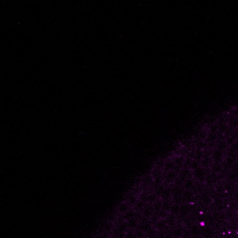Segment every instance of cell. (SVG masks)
Instances as JSON below:
<instances>
[{
    "instance_id": "obj_1",
    "label": "cell",
    "mask_w": 238,
    "mask_h": 238,
    "mask_svg": "<svg viewBox=\"0 0 238 238\" xmlns=\"http://www.w3.org/2000/svg\"><path fill=\"white\" fill-rule=\"evenodd\" d=\"M164 174V184H166L168 186L174 184L179 176V172L176 170H172Z\"/></svg>"
},
{
    "instance_id": "obj_2",
    "label": "cell",
    "mask_w": 238,
    "mask_h": 238,
    "mask_svg": "<svg viewBox=\"0 0 238 238\" xmlns=\"http://www.w3.org/2000/svg\"><path fill=\"white\" fill-rule=\"evenodd\" d=\"M193 174V179H195L197 181L200 182H202L206 180V169L200 167L196 170L192 171Z\"/></svg>"
},
{
    "instance_id": "obj_3",
    "label": "cell",
    "mask_w": 238,
    "mask_h": 238,
    "mask_svg": "<svg viewBox=\"0 0 238 238\" xmlns=\"http://www.w3.org/2000/svg\"><path fill=\"white\" fill-rule=\"evenodd\" d=\"M185 159H186V156H184L182 154L177 155L172 159L174 164H175V169L174 170L177 171L178 172H179L181 171V170L183 168Z\"/></svg>"
},
{
    "instance_id": "obj_4",
    "label": "cell",
    "mask_w": 238,
    "mask_h": 238,
    "mask_svg": "<svg viewBox=\"0 0 238 238\" xmlns=\"http://www.w3.org/2000/svg\"><path fill=\"white\" fill-rule=\"evenodd\" d=\"M132 209V206L129 205V203L127 201H123L120 202L116 208L117 213L120 215H124L127 211Z\"/></svg>"
},
{
    "instance_id": "obj_5",
    "label": "cell",
    "mask_w": 238,
    "mask_h": 238,
    "mask_svg": "<svg viewBox=\"0 0 238 238\" xmlns=\"http://www.w3.org/2000/svg\"><path fill=\"white\" fill-rule=\"evenodd\" d=\"M140 213L143 217H144L147 219L151 218V216L154 214L153 205L146 203L145 206L143 208V210L140 212Z\"/></svg>"
},
{
    "instance_id": "obj_6",
    "label": "cell",
    "mask_w": 238,
    "mask_h": 238,
    "mask_svg": "<svg viewBox=\"0 0 238 238\" xmlns=\"http://www.w3.org/2000/svg\"><path fill=\"white\" fill-rule=\"evenodd\" d=\"M172 198V188L169 186L165 187L159 198L161 199L162 200H171Z\"/></svg>"
},
{
    "instance_id": "obj_7",
    "label": "cell",
    "mask_w": 238,
    "mask_h": 238,
    "mask_svg": "<svg viewBox=\"0 0 238 238\" xmlns=\"http://www.w3.org/2000/svg\"><path fill=\"white\" fill-rule=\"evenodd\" d=\"M211 156L206 155L205 153L204 154V156L202 161H200V166L204 169H208L211 165Z\"/></svg>"
},
{
    "instance_id": "obj_8",
    "label": "cell",
    "mask_w": 238,
    "mask_h": 238,
    "mask_svg": "<svg viewBox=\"0 0 238 238\" xmlns=\"http://www.w3.org/2000/svg\"><path fill=\"white\" fill-rule=\"evenodd\" d=\"M154 179L151 174L145 176L142 180V186L143 188H148L153 185Z\"/></svg>"
},
{
    "instance_id": "obj_9",
    "label": "cell",
    "mask_w": 238,
    "mask_h": 238,
    "mask_svg": "<svg viewBox=\"0 0 238 238\" xmlns=\"http://www.w3.org/2000/svg\"><path fill=\"white\" fill-rule=\"evenodd\" d=\"M218 139V135L217 134V133L209 132L205 142L208 145H211L216 143Z\"/></svg>"
},
{
    "instance_id": "obj_10",
    "label": "cell",
    "mask_w": 238,
    "mask_h": 238,
    "mask_svg": "<svg viewBox=\"0 0 238 238\" xmlns=\"http://www.w3.org/2000/svg\"><path fill=\"white\" fill-rule=\"evenodd\" d=\"M194 197V193L192 191H188V190H184L182 198L183 200V203H189L191 200H193Z\"/></svg>"
},
{
    "instance_id": "obj_11",
    "label": "cell",
    "mask_w": 238,
    "mask_h": 238,
    "mask_svg": "<svg viewBox=\"0 0 238 238\" xmlns=\"http://www.w3.org/2000/svg\"><path fill=\"white\" fill-rule=\"evenodd\" d=\"M175 169V164L172 159H168L164 161V166H163V172L166 173L168 171L174 170Z\"/></svg>"
},
{
    "instance_id": "obj_12",
    "label": "cell",
    "mask_w": 238,
    "mask_h": 238,
    "mask_svg": "<svg viewBox=\"0 0 238 238\" xmlns=\"http://www.w3.org/2000/svg\"><path fill=\"white\" fill-rule=\"evenodd\" d=\"M159 198L158 197V195L154 192H149L147 194L146 198V203L148 204L153 205L156 201H157Z\"/></svg>"
},
{
    "instance_id": "obj_13",
    "label": "cell",
    "mask_w": 238,
    "mask_h": 238,
    "mask_svg": "<svg viewBox=\"0 0 238 238\" xmlns=\"http://www.w3.org/2000/svg\"><path fill=\"white\" fill-rule=\"evenodd\" d=\"M211 156L213 162L214 161L215 163L218 164L219 161L222 158V151L216 149L214 151H213Z\"/></svg>"
},
{
    "instance_id": "obj_14",
    "label": "cell",
    "mask_w": 238,
    "mask_h": 238,
    "mask_svg": "<svg viewBox=\"0 0 238 238\" xmlns=\"http://www.w3.org/2000/svg\"><path fill=\"white\" fill-rule=\"evenodd\" d=\"M190 211H191V208L189 206V205H187V203H183L181 205V206H180V215H182L183 216H187L190 213Z\"/></svg>"
},
{
    "instance_id": "obj_15",
    "label": "cell",
    "mask_w": 238,
    "mask_h": 238,
    "mask_svg": "<svg viewBox=\"0 0 238 238\" xmlns=\"http://www.w3.org/2000/svg\"><path fill=\"white\" fill-rule=\"evenodd\" d=\"M228 127L231 129H235L238 127V117L231 116L228 120Z\"/></svg>"
},
{
    "instance_id": "obj_16",
    "label": "cell",
    "mask_w": 238,
    "mask_h": 238,
    "mask_svg": "<svg viewBox=\"0 0 238 238\" xmlns=\"http://www.w3.org/2000/svg\"><path fill=\"white\" fill-rule=\"evenodd\" d=\"M195 186V182L193 179H187L185 181V182L183 184L182 188L184 190H188V191H192V189L194 188Z\"/></svg>"
},
{
    "instance_id": "obj_17",
    "label": "cell",
    "mask_w": 238,
    "mask_h": 238,
    "mask_svg": "<svg viewBox=\"0 0 238 238\" xmlns=\"http://www.w3.org/2000/svg\"><path fill=\"white\" fill-rule=\"evenodd\" d=\"M183 191H184V189L182 188V187L174 186L173 187H172V197H182Z\"/></svg>"
},
{
    "instance_id": "obj_18",
    "label": "cell",
    "mask_w": 238,
    "mask_h": 238,
    "mask_svg": "<svg viewBox=\"0 0 238 238\" xmlns=\"http://www.w3.org/2000/svg\"><path fill=\"white\" fill-rule=\"evenodd\" d=\"M204 154L205 153H204V151L203 149H197L194 153L193 159L200 163V161H202V159H203V158L204 156Z\"/></svg>"
},
{
    "instance_id": "obj_19",
    "label": "cell",
    "mask_w": 238,
    "mask_h": 238,
    "mask_svg": "<svg viewBox=\"0 0 238 238\" xmlns=\"http://www.w3.org/2000/svg\"><path fill=\"white\" fill-rule=\"evenodd\" d=\"M180 206H181L180 205L172 203V205L171 207V209H170L169 213L175 216L179 215H180Z\"/></svg>"
},
{
    "instance_id": "obj_20",
    "label": "cell",
    "mask_w": 238,
    "mask_h": 238,
    "mask_svg": "<svg viewBox=\"0 0 238 238\" xmlns=\"http://www.w3.org/2000/svg\"><path fill=\"white\" fill-rule=\"evenodd\" d=\"M137 213H138V212L135 211L134 209H131L129 211H127L125 214L122 215V218L125 221H127L129 219L136 217Z\"/></svg>"
},
{
    "instance_id": "obj_21",
    "label": "cell",
    "mask_w": 238,
    "mask_h": 238,
    "mask_svg": "<svg viewBox=\"0 0 238 238\" xmlns=\"http://www.w3.org/2000/svg\"><path fill=\"white\" fill-rule=\"evenodd\" d=\"M172 205L171 200H162V210L169 213L170 211L171 207Z\"/></svg>"
},
{
    "instance_id": "obj_22",
    "label": "cell",
    "mask_w": 238,
    "mask_h": 238,
    "mask_svg": "<svg viewBox=\"0 0 238 238\" xmlns=\"http://www.w3.org/2000/svg\"><path fill=\"white\" fill-rule=\"evenodd\" d=\"M138 200V199L137 198V197L135 196V194H130L125 201H127L129 203V205L132 206V207L134 208V206L135 205Z\"/></svg>"
},
{
    "instance_id": "obj_23",
    "label": "cell",
    "mask_w": 238,
    "mask_h": 238,
    "mask_svg": "<svg viewBox=\"0 0 238 238\" xmlns=\"http://www.w3.org/2000/svg\"><path fill=\"white\" fill-rule=\"evenodd\" d=\"M146 203L144 202L142 200H138L137 201V202L136 203L135 205L134 206V210L137 211V212H138V213H140L142 211V210H143V208L145 206Z\"/></svg>"
},
{
    "instance_id": "obj_24",
    "label": "cell",
    "mask_w": 238,
    "mask_h": 238,
    "mask_svg": "<svg viewBox=\"0 0 238 238\" xmlns=\"http://www.w3.org/2000/svg\"><path fill=\"white\" fill-rule=\"evenodd\" d=\"M154 213H157L162 210V200L159 198L153 204Z\"/></svg>"
},
{
    "instance_id": "obj_25",
    "label": "cell",
    "mask_w": 238,
    "mask_h": 238,
    "mask_svg": "<svg viewBox=\"0 0 238 238\" xmlns=\"http://www.w3.org/2000/svg\"><path fill=\"white\" fill-rule=\"evenodd\" d=\"M126 223H127V226L129 228H134L136 227L138 225V221H137V217H134L131 219H129V220L126 221Z\"/></svg>"
},
{
    "instance_id": "obj_26",
    "label": "cell",
    "mask_w": 238,
    "mask_h": 238,
    "mask_svg": "<svg viewBox=\"0 0 238 238\" xmlns=\"http://www.w3.org/2000/svg\"><path fill=\"white\" fill-rule=\"evenodd\" d=\"M227 144L228 143L225 140H220L218 141V142L216 144V149L220 150V151H223L226 148Z\"/></svg>"
},
{
    "instance_id": "obj_27",
    "label": "cell",
    "mask_w": 238,
    "mask_h": 238,
    "mask_svg": "<svg viewBox=\"0 0 238 238\" xmlns=\"http://www.w3.org/2000/svg\"><path fill=\"white\" fill-rule=\"evenodd\" d=\"M200 166V163L195 160V159H192V161H191V164H190V166H189V169H191L192 171H193L195 170H196L197 169L199 168Z\"/></svg>"
},
{
    "instance_id": "obj_28",
    "label": "cell",
    "mask_w": 238,
    "mask_h": 238,
    "mask_svg": "<svg viewBox=\"0 0 238 238\" xmlns=\"http://www.w3.org/2000/svg\"><path fill=\"white\" fill-rule=\"evenodd\" d=\"M232 116L238 117V107L235 108L232 110Z\"/></svg>"
}]
</instances>
